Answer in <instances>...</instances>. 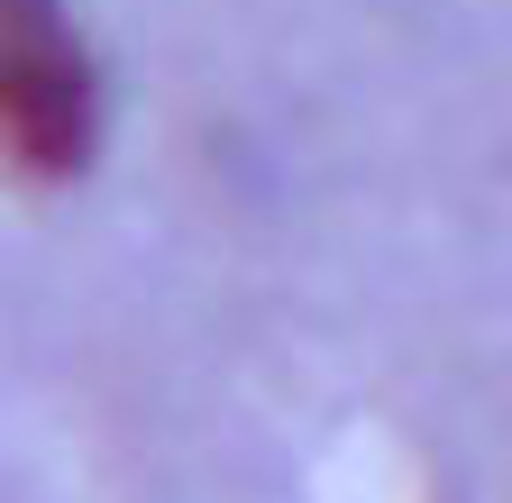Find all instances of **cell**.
Wrapping results in <instances>:
<instances>
[{"label": "cell", "mask_w": 512, "mask_h": 503, "mask_svg": "<svg viewBox=\"0 0 512 503\" xmlns=\"http://www.w3.org/2000/svg\"><path fill=\"white\" fill-rule=\"evenodd\" d=\"M101 129L92 55L64 0H0V147L28 174H74Z\"/></svg>", "instance_id": "cell-1"}]
</instances>
